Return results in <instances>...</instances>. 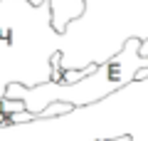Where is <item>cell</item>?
Instances as JSON below:
<instances>
[{"mask_svg": "<svg viewBox=\"0 0 148 141\" xmlns=\"http://www.w3.org/2000/svg\"><path fill=\"white\" fill-rule=\"evenodd\" d=\"M138 47H141V37H128L114 57L101 62L91 74H86L84 79H79L74 84L42 82L37 87L8 84V89L3 94L10 97V99H20L25 104V109L32 111L37 119H40V111L45 106L54 104V102H64V104H72V106L96 104V102L106 99L109 94L119 92L121 87L136 82L138 69L148 67V59L138 55Z\"/></svg>", "mask_w": 148, "mask_h": 141, "instance_id": "cell-1", "label": "cell"}, {"mask_svg": "<svg viewBox=\"0 0 148 141\" xmlns=\"http://www.w3.org/2000/svg\"><path fill=\"white\" fill-rule=\"evenodd\" d=\"M84 12V0H49V17L57 32H67V25Z\"/></svg>", "mask_w": 148, "mask_h": 141, "instance_id": "cell-2", "label": "cell"}, {"mask_svg": "<svg viewBox=\"0 0 148 141\" xmlns=\"http://www.w3.org/2000/svg\"><path fill=\"white\" fill-rule=\"evenodd\" d=\"M27 121H40L32 111H17V114H0V129L15 124H27Z\"/></svg>", "mask_w": 148, "mask_h": 141, "instance_id": "cell-3", "label": "cell"}, {"mask_svg": "<svg viewBox=\"0 0 148 141\" xmlns=\"http://www.w3.org/2000/svg\"><path fill=\"white\" fill-rule=\"evenodd\" d=\"M72 109H74L72 104H64V102H54V104L45 106V109L40 111V121H47V119H52V116H64V114H69Z\"/></svg>", "mask_w": 148, "mask_h": 141, "instance_id": "cell-4", "label": "cell"}, {"mask_svg": "<svg viewBox=\"0 0 148 141\" xmlns=\"http://www.w3.org/2000/svg\"><path fill=\"white\" fill-rule=\"evenodd\" d=\"M17 111H27L20 99H10V97H0V114H17Z\"/></svg>", "mask_w": 148, "mask_h": 141, "instance_id": "cell-5", "label": "cell"}, {"mask_svg": "<svg viewBox=\"0 0 148 141\" xmlns=\"http://www.w3.org/2000/svg\"><path fill=\"white\" fill-rule=\"evenodd\" d=\"M99 141H131V136H119V139H99Z\"/></svg>", "mask_w": 148, "mask_h": 141, "instance_id": "cell-6", "label": "cell"}, {"mask_svg": "<svg viewBox=\"0 0 148 141\" xmlns=\"http://www.w3.org/2000/svg\"><path fill=\"white\" fill-rule=\"evenodd\" d=\"M27 3H32V5H42V3H47V0H27Z\"/></svg>", "mask_w": 148, "mask_h": 141, "instance_id": "cell-7", "label": "cell"}]
</instances>
